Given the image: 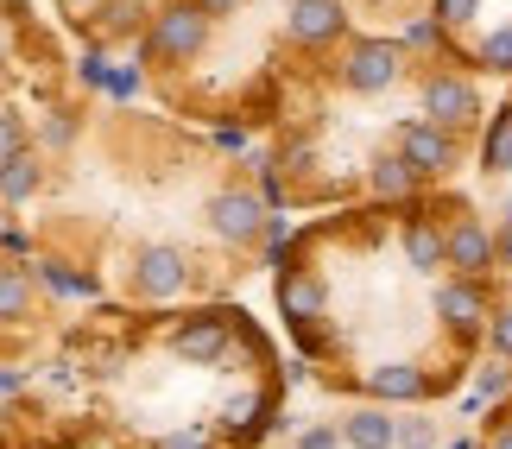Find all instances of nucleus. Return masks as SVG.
<instances>
[{
  "label": "nucleus",
  "instance_id": "4be33fe9",
  "mask_svg": "<svg viewBox=\"0 0 512 449\" xmlns=\"http://www.w3.org/2000/svg\"><path fill=\"white\" fill-rule=\"evenodd\" d=\"M13 152H26V114L0 102V159H13Z\"/></svg>",
  "mask_w": 512,
  "mask_h": 449
},
{
  "label": "nucleus",
  "instance_id": "c9c22d12",
  "mask_svg": "<svg viewBox=\"0 0 512 449\" xmlns=\"http://www.w3.org/2000/svg\"><path fill=\"white\" fill-rule=\"evenodd\" d=\"M0 247H7V253H26L32 241H26V234H19V228H0Z\"/></svg>",
  "mask_w": 512,
  "mask_h": 449
},
{
  "label": "nucleus",
  "instance_id": "2eb2a0df",
  "mask_svg": "<svg viewBox=\"0 0 512 449\" xmlns=\"http://www.w3.org/2000/svg\"><path fill=\"white\" fill-rule=\"evenodd\" d=\"M140 26H146V0H102V7H95V32L102 38H127Z\"/></svg>",
  "mask_w": 512,
  "mask_h": 449
},
{
  "label": "nucleus",
  "instance_id": "39448f33",
  "mask_svg": "<svg viewBox=\"0 0 512 449\" xmlns=\"http://www.w3.org/2000/svg\"><path fill=\"white\" fill-rule=\"evenodd\" d=\"M399 159L411 178H443V171H456V140H449L443 127H405V140H399Z\"/></svg>",
  "mask_w": 512,
  "mask_h": 449
},
{
  "label": "nucleus",
  "instance_id": "f8f14e48",
  "mask_svg": "<svg viewBox=\"0 0 512 449\" xmlns=\"http://www.w3.org/2000/svg\"><path fill=\"white\" fill-rule=\"evenodd\" d=\"M38 184H45V165H38V152H13V159H0V203H32Z\"/></svg>",
  "mask_w": 512,
  "mask_h": 449
},
{
  "label": "nucleus",
  "instance_id": "393cba45",
  "mask_svg": "<svg viewBox=\"0 0 512 449\" xmlns=\"http://www.w3.org/2000/svg\"><path fill=\"white\" fill-rule=\"evenodd\" d=\"M481 0H437V26H468Z\"/></svg>",
  "mask_w": 512,
  "mask_h": 449
},
{
  "label": "nucleus",
  "instance_id": "ea45409f",
  "mask_svg": "<svg viewBox=\"0 0 512 449\" xmlns=\"http://www.w3.org/2000/svg\"><path fill=\"white\" fill-rule=\"evenodd\" d=\"M0 89H7V57H0Z\"/></svg>",
  "mask_w": 512,
  "mask_h": 449
},
{
  "label": "nucleus",
  "instance_id": "b1692460",
  "mask_svg": "<svg viewBox=\"0 0 512 449\" xmlns=\"http://www.w3.org/2000/svg\"><path fill=\"white\" fill-rule=\"evenodd\" d=\"M512 393V367L494 361V367H481V399H506Z\"/></svg>",
  "mask_w": 512,
  "mask_h": 449
},
{
  "label": "nucleus",
  "instance_id": "2f4dec72",
  "mask_svg": "<svg viewBox=\"0 0 512 449\" xmlns=\"http://www.w3.org/2000/svg\"><path fill=\"white\" fill-rule=\"evenodd\" d=\"M298 449H336V431H329V424H317V431L298 437Z\"/></svg>",
  "mask_w": 512,
  "mask_h": 449
},
{
  "label": "nucleus",
  "instance_id": "7ed1b4c3",
  "mask_svg": "<svg viewBox=\"0 0 512 449\" xmlns=\"http://www.w3.org/2000/svg\"><path fill=\"white\" fill-rule=\"evenodd\" d=\"M184 279H190V266H184L177 247H140V253H133V285H140V298L165 304V298L184 291Z\"/></svg>",
  "mask_w": 512,
  "mask_h": 449
},
{
  "label": "nucleus",
  "instance_id": "6e6552de",
  "mask_svg": "<svg viewBox=\"0 0 512 449\" xmlns=\"http://www.w3.org/2000/svg\"><path fill=\"white\" fill-rule=\"evenodd\" d=\"M437 317L456 329V336H481V329H487V298H481V285H475V279L437 285Z\"/></svg>",
  "mask_w": 512,
  "mask_h": 449
},
{
  "label": "nucleus",
  "instance_id": "a211bd4d",
  "mask_svg": "<svg viewBox=\"0 0 512 449\" xmlns=\"http://www.w3.org/2000/svg\"><path fill=\"white\" fill-rule=\"evenodd\" d=\"M373 197H386V203H399V197H411V184H418V178H411V171H405V159H399V152H392V159H380V165H373Z\"/></svg>",
  "mask_w": 512,
  "mask_h": 449
},
{
  "label": "nucleus",
  "instance_id": "20e7f679",
  "mask_svg": "<svg viewBox=\"0 0 512 449\" xmlns=\"http://www.w3.org/2000/svg\"><path fill=\"white\" fill-rule=\"evenodd\" d=\"M209 228L222 234V241L247 247V241H260V228H266V203L247 197V190H222V197H209Z\"/></svg>",
  "mask_w": 512,
  "mask_h": 449
},
{
  "label": "nucleus",
  "instance_id": "f03ea898",
  "mask_svg": "<svg viewBox=\"0 0 512 449\" xmlns=\"http://www.w3.org/2000/svg\"><path fill=\"white\" fill-rule=\"evenodd\" d=\"M399 70H405V45H386V38H367V45H354L348 57V89H361V95H380L399 83Z\"/></svg>",
  "mask_w": 512,
  "mask_h": 449
},
{
  "label": "nucleus",
  "instance_id": "5701e85b",
  "mask_svg": "<svg viewBox=\"0 0 512 449\" xmlns=\"http://www.w3.org/2000/svg\"><path fill=\"white\" fill-rule=\"evenodd\" d=\"M392 443H405V449H430V443H437V424H430V418H405V424H392Z\"/></svg>",
  "mask_w": 512,
  "mask_h": 449
},
{
  "label": "nucleus",
  "instance_id": "473e14b6",
  "mask_svg": "<svg viewBox=\"0 0 512 449\" xmlns=\"http://www.w3.org/2000/svg\"><path fill=\"white\" fill-rule=\"evenodd\" d=\"M83 83H95V89H102V83H108V64H102V57H95V51L83 57Z\"/></svg>",
  "mask_w": 512,
  "mask_h": 449
},
{
  "label": "nucleus",
  "instance_id": "0eeeda50",
  "mask_svg": "<svg viewBox=\"0 0 512 449\" xmlns=\"http://www.w3.org/2000/svg\"><path fill=\"white\" fill-rule=\"evenodd\" d=\"M443 266H456V279H481L494 266V234L481 222H456L443 234Z\"/></svg>",
  "mask_w": 512,
  "mask_h": 449
},
{
  "label": "nucleus",
  "instance_id": "4c0bfd02",
  "mask_svg": "<svg viewBox=\"0 0 512 449\" xmlns=\"http://www.w3.org/2000/svg\"><path fill=\"white\" fill-rule=\"evenodd\" d=\"M64 7H70V13H95V7H102V0H64Z\"/></svg>",
  "mask_w": 512,
  "mask_h": 449
},
{
  "label": "nucleus",
  "instance_id": "423d86ee",
  "mask_svg": "<svg viewBox=\"0 0 512 449\" xmlns=\"http://www.w3.org/2000/svg\"><path fill=\"white\" fill-rule=\"evenodd\" d=\"M424 108H430V127H468L481 114V95L475 83H462V76H430L424 83Z\"/></svg>",
  "mask_w": 512,
  "mask_h": 449
},
{
  "label": "nucleus",
  "instance_id": "9d476101",
  "mask_svg": "<svg viewBox=\"0 0 512 449\" xmlns=\"http://www.w3.org/2000/svg\"><path fill=\"white\" fill-rule=\"evenodd\" d=\"M367 386H373L386 405H418V399L430 393V374H424L418 361H386V367H373V374H367Z\"/></svg>",
  "mask_w": 512,
  "mask_h": 449
},
{
  "label": "nucleus",
  "instance_id": "1a4fd4ad",
  "mask_svg": "<svg viewBox=\"0 0 512 449\" xmlns=\"http://www.w3.org/2000/svg\"><path fill=\"white\" fill-rule=\"evenodd\" d=\"M342 0H298V7L285 13V32L298 38V45H323V38L342 32Z\"/></svg>",
  "mask_w": 512,
  "mask_h": 449
},
{
  "label": "nucleus",
  "instance_id": "f704fd0d",
  "mask_svg": "<svg viewBox=\"0 0 512 449\" xmlns=\"http://www.w3.org/2000/svg\"><path fill=\"white\" fill-rule=\"evenodd\" d=\"M430 38H437V19H418V26L405 32V45H430Z\"/></svg>",
  "mask_w": 512,
  "mask_h": 449
},
{
  "label": "nucleus",
  "instance_id": "aec40b11",
  "mask_svg": "<svg viewBox=\"0 0 512 449\" xmlns=\"http://www.w3.org/2000/svg\"><path fill=\"white\" fill-rule=\"evenodd\" d=\"M279 298H285V317L310 323V317H317V310H323V285H317V279H291V285L279 291Z\"/></svg>",
  "mask_w": 512,
  "mask_h": 449
},
{
  "label": "nucleus",
  "instance_id": "9b49d317",
  "mask_svg": "<svg viewBox=\"0 0 512 449\" xmlns=\"http://www.w3.org/2000/svg\"><path fill=\"white\" fill-rule=\"evenodd\" d=\"M228 336H234V329H228V317H222V310H209V317H196V323H184V329H177V355H184V361H196V367H203V361H215V355H222V348H228Z\"/></svg>",
  "mask_w": 512,
  "mask_h": 449
},
{
  "label": "nucleus",
  "instance_id": "412c9836",
  "mask_svg": "<svg viewBox=\"0 0 512 449\" xmlns=\"http://www.w3.org/2000/svg\"><path fill=\"white\" fill-rule=\"evenodd\" d=\"M481 64L500 70V76H512V26H500V32L481 38Z\"/></svg>",
  "mask_w": 512,
  "mask_h": 449
},
{
  "label": "nucleus",
  "instance_id": "ddd939ff",
  "mask_svg": "<svg viewBox=\"0 0 512 449\" xmlns=\"http://www.w3.org/2000/svg\"><path fill=\"white\" fill-rule=\"evenodd\" d=\"M342 443L348 449H392V418L380 405H361V412L342 418Z\"/></svg>",
  "mask_w": 512,
  "mask_h": 449
},
{
  "label": "nucleus",
  "instance_id": "a878e982",
  "mask_svg": "<svg viewBox=\"0 0 512 449\" xmlns=\"http://www.w3.org/2000/svg\"><path fill=\"white\" fill-rule=\"evenodd\" d=\"M114 102H127V95H140V70H108V83H102Z\"/></svg>",
  "mask_w": 512,
  "mask_h": 449
},
{
  "label": "nucleus",
  "instance_id": "c756f323",
  "mask_svg": "<svg viewBox=\"0 0 512 449\" xmlns=\"http://www.w3.org/2000/svg\"><path fill=\"white\" fill-rule=\"evenodd\" d=\"M159 449H209V443H203V431H171V437H159Z\"/></svg>",
  "mask_w": 512,
  "mask_h": 449
},
{
  "label": "nucleus",
  "instance_id": "f3484780",
  "mask_svg": "<svg viewBox=\"0 0 512 449\" xmlns=\"http://www.w3.org/2000/svg\"><path fill=\"white\" fill-rule=\"evenodd\" d=\"M481 165L487 171H512V108L494 114V127H487V140H481Z\"/></svg>",
  "mask_w": 512,
  "mask_h": 449
},
{
  "label": "nucleus",
  "instance_id": "f257e3e1",
  "mask_svg": "<svg viewBox=\"0 0 512 449\" xmlns=\"http://www.w3.org/2000/svg\"><path fill=\"white\" fill-rule=\"evenodd\" d=\"M203 45H209V13H196L190 0L152 13V57H159V64H190Z\"/></svg>",
  "mask_w": 512,
  "mask_h": 449
},
{
  "label": "nucleus",
  "instance_id": "e433bc0d",
  "mask_svg": "<svg viewBox=\"0 0 512 449\" xmlns=\"http://www.w3.org/2000/svg\"><path fill=\"white\" fill-rule=\"evenodd\" d=\"M487 449H512V424H506V431H494V437H487Z\"/></svg>",
  "mask_w": 512,
  "mask_h": 449
},
{
  "label": "nucleus",
  "instance_id": "6ab92c4d",
  "mask_svg": "<svg viewBox=\"0 0 512 449\" xmlns=\"http://www.w3.org/2000/svg\"><path fill=\"white\" fill-rule=\"evenodd\" d=\"M38 279H45L57 298H95V279H83V272H64V260H38Z\"/></svg>",
  "mask_w": 512,
  "mask_h": 449
},
{
  "label": "nucleus",
  "instance_id": "bb28decb",
  "mask_svg": "<svg viewBox=\"0 0 512 449\" xmlns=\"http://www.w3.org/2000/svg\"><path fill=\"white\" fill-rule=\"evenodd\" d=\"M45 140L51 146H70L76 140V121H70V114H51V121H45Z\"/></svg>",
  "mask_w": 512,
  "mask_h": 449
},
{
  "label": "nucleus",
  "instance_id": "58836bf2",
  "mask_svg": "<svg viewBox=\"0 0 512 449\" xmlns=\"http://www.w3.org/2000/svg\"><path fill=\"white\" fill-rule=\"evenodd\" d=\"M13 386H19V374H13V367H7V374H0V399H7V393H13Z\"/></svg>",
  "mask_w": 512,
  "mask_h": 449
},
{
  "label": "nucleus",
  "instance_id": "a19ab883",
  "mask_svg": "<svg viewBox=\"0 0 512 449\" xmlns=\"http://www.w3.org/2000/svg\"><path fill=\"white\" fill-rule=\"evenodd\" d=\"M449 449H468V443H449Z\"/></svg>",
  "mask_w": 512,
  "mask_h": 449
},
{
  "label": "nucleus",
  "instance_id": "4468645a",
  "mask_svg": "<svg viewBox=\"0 0 512 449\" xmlns=\"http://www.w3.org/2000/svg\"><path fill=\"white\" fill-rule=\"evenodd\" d=\"M26 317H32V272L0 266V323H26Z\"/></svg>",
  "mask_w": 512,
  "mask_h": 449
},
{
  "label": "nucleus",
  "instance_id": "cd10ccee",
  "mask_svg": "<svg viewBox=\"0 0 512 449\" xmlns=\"http://www.w3.org/2000/svg\"><path fill=\"white\" fill-rule=\"evenodd\" d=\"M494 348H500V361H512V310L494 317Z\"/></svg>",
  "mask_w": 512,
  "mask_h": 449
},
{
  "label": "nucleus",
  "instance_id": "dca6fc26",
  "mask_svg": "<svg viewBox=\"0 0 512 449\" xmlns=\"http://www.w3.org/2000/svg\"><path fill=\"white\" fill-rule=\"evenodd\" d=\"M405 253H411V266H418V272H437L443 266V234L430 228V222H411L405 228Z\"/></svg>",
  "mask_w": 512,
  "mask_h": 449
},
{
  "label": "nucleus",
  "instance_id": "c85d7f7f",
  "mask_svg": "<svg viewBox=\"0 0 512 449\" xmlns=\"http://www.w3.org/2000/svg\"><path fill=\"white\" fill-rule=\"evenodd\" d=\"M494 260L512 266V203H506V222H500V234H494Z\"/></svg>",
  "mask_w": 512,
  "mask_h": 449
},
{
  "label": "nucleus",
  "instance_id": "7c9ffc66",
  "mask_svg": "<svg viewBox=\"0 0 512 449\" xmlns=\"http://www.w3.org/2000/svg\"><path fill=\"white\" fill-rule=\"evenodd\" d=\"M260 234H266V247H285V241H291V222H285V216H266Z\"/></svg>",
  "mask_w": 512,
  "mask_h": 449
},
{
  "label": "nucleus",
  "instance_id": "72a5a7b5",
  "mask_svg": "<svg viewBox=\"0 0 512 449\" xmlns=\"http://www.w3.org/2000/svg\"><path fill=\"white\" fill-rule=\"evenodd\" d=\"M190 7H196V13H209V19H222V13L241 7V0H190Z\"/></svg>",
  "mask_w": 512,
  "mask_h": 449
}]
</instances>
